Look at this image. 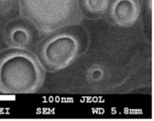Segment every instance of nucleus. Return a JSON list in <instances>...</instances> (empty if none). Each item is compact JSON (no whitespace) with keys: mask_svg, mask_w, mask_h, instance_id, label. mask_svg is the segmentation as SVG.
I'll return each mask as SVG.
<instances>
[{"mask_svg":"<svg viewBox=\"0 0 154 121\" xmlns=\"http://www.w3.org/2000/svg\"><path fill=\"white\" fill-rule=\"evenodd\" d=\"M45 79L41 62L31 52L11 49L0 53V92L29 94L40 90Z\"/></svg>","mask_w":154,"mask_h":121,"instance_id":"obj_1","label":"nucleus"},{"mask_svg":"<svg viewBox=\"0 0 154 121\" xmlns=\"http://www.w3.org/2000/svg\"><path fill=\"white\" fill-rule=\"evenodd\" d=\"M22 17L43 34L79 25L83 19L79 0H19Z\"/></svg>","mask_w":154,"mask_h":121,"instance_id":"obj_2","label":"nucleus"},{"mask_svg":"<svg viewBox=\"0 0 154 121\" xmlns=\"http://www.w3.org/2000/svg\"><path fill=\"white\" fill-rule=\"evenodd\" d=\"M79 42L71 34H59L45 42L41 50L43 68L51 72L64 70L79 56Z\"/></svg>","mask_w":154,"mask_h":121,"instance_id":"obj_3","label":"nucleus"},{"mask_svg":"<svg viewBox=\"0 0 154 121\" xmlns=\"http://www.w3.org/2000/svg\"><path fill=\"white\" fill-rule=\"evenodd\" d=\"M140 14L139 0H112L109 10L111 23L123 28L133 26L138 20Z\"/></svg>","mask_w":154,"mask_h":121,"instance_id":"obj_4","label":"nucleus"},{"mask_svg":"<svg viewBox=\"0 0 154 121\" xmlns=\"http://www.w3.org/2000/svg\"><path fill=\"white\" fill-rule=\"evenodd\" d=\"M31 39L30 32L21 26L13 27L6 36V42L12 49H25L29 45Z\"/></svg>","mask_w":154,"mask_h":121,"instance_id":"obj_5","label":"nucleus"},{"mask_svg":"<svg viewBox=\"0 0 154 121\" xmlns=\"http://www.w3.org/2000/svg\"><path fill=\"white\" fill-rule=\"evenodd\" d=\"M83 5L89 13L102 15L108 9L109 0H83Z\"/></svg>","mask_w":154,"mask_h":121,"instance_id":"obj_6","label":"nucleus"}]
</instances>
